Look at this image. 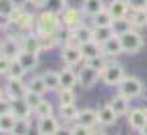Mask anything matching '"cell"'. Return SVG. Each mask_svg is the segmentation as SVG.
I'll list each match as a JSON object with an SVG mask.
<instances>
[{"label":"cell","instance_id":"6da1fadb","mask_svg":"<svg viewBox=\"0 0 147 135\" xmlns=\"http://www.w3.org/2000/svg\"><path fill=\"white\" fill-rule=\"evenodd\" d=\"M119 38H121L123 53H127V55H135V53H139V51L143 49V38H141V34H139L135 28H131V30L119 34Z\"/></svg>","mask_w":147,"mask_h":135},{"label":"cell","instance_id":"7a4b0ae2","mask_svg":"<svg viewBox=\"0 0 147 135\" xmlns=\"http://www.w3.org/2000/svg\"><path fill=\"white\" fill-rule=\"evenodd\" d=\"M59 30V16L53 12H42L36 16V32L38 34H57Z\"/></svg>","mask_w":147,"mask_h":135},{"label":"cell","instance_id":"3957f363","mask_svg":"<svg viewBox=\"0 0 147 135\" xmlns=\"http://www.w3.org/2000/svg\"><path fill=\"white\" fill-rule=\"evenodd\" d=\"M125 79V71L121 65L113 63V65H107L103 71H101V81L109 87H119V83Z\"/></svg>","mask_w":147,"mask_h":135},{"label":"cell","instance_id":"277c9868","mask_svg":"<svg viewBox=\"0 0 147 135\" xmlns=\"http://www.w3.org/2000/svg\"><path fill=\"white\" fill-rule=\"evenodd\" d=\"M119 93L127 99H135V97L143 95V83L137 77H125L119 83Z\"/></svg>","mask_w":147,"mask_h":135},{"label":"cell","instance_id":"5b68a950","mask_svg":"<svg viewBox=\"0 0 147 135\" xmlns=\"http://www.w3.org/2000/svg\"><path fill=\"white\" fill-rule=\"evenodd\" d=\"M77 79H79V85H81L83 89H91L97 81H101V73H99V71H95L93 67L85 65V67H81V71H79Z\"/></svg>","mask_w":147,"mask_h":135},{"label":"cell","instance_id":"8992f818","mask_svg":"<svg viewBox=\"0 0 147 135\" xmlns=\"http://www.w3.org/2000/svg\"><path fill=\"white\" fill-rule=\"evenodd\" d=\"M4 93H6V99H10V101L24 99V95L28 93V87H26V83H22V79H10L6 83Z\"/></svg>","mask_w":147,"mask_h":135},{"label":"cell","instance_id":"52a82bcc","mask_svg":"<svg viewBox=\"0 0 147 135\" xmlns=\"http://www.w3.org/2000/svg\"><path fill=\"white\" fill-rule=\"evenodd\" d=\"M20 53H22V49H20V38L16 41V38L8 36V38L2 41V45H0V55H2V57H8L10 61H16Z\"/></svg>","mask_w":147,"mask_h":135},{"label":"cell","instance_id":"ba28073f","mask_svg":"<svg viewBox=\"0 0 147 135\" xmlns=\"http://www.w3.org/2000/svg\"><path fill=\"white\" fill-rule=\"evenodd\" d=\"M61 57H63V61H65L69 67L79 65V63L85 59V57H83V51H81V45H65Z\"/></svg>","mask_w":147,"mask_h":135},{"label":"cell","instance_id":"9c48e42d","mask_svg":"<svg viewBox=\"0 0 147 135\" xmlns=\"http://www.w3.org/2000/svg\"><path fill=\"white\" fill-rule=\"evenodd\" d=\"M36 129L40 131V135H55V133L61 129V123H59L57 117L49 115V117H40V119H38Z\"/></svg>","mask_w":147,"mask_h":135},{"label":"cell","instance_id":"30bf717a","mask_svg":"<svg viewBox=\"0 0 147 135\" xmlns=\"http://www.w3.org/2000/svg\"><path fill=\"white\" fill-rule=\"evenodd\" d=\"M127 117H129V127L133 131H141L147 125V109H131Z\"/></svg>","mask_w":147,"mask_h":135},{"label":"cell","instance_id":"8fae6325","mask_svg":"<svg viewBox=\"0 0 147 135\" xmlns=\"http://www.w3.org/2000/svg\"><path fill=\"white\" fill-rule=\"evenodd\" d=\"M101 51H103V55H105V57H119V55L123 53L121 38H119L117 34H113L107 43H103V45H101Z\"/></svg>","mask_w":147,"mask_h":135},{"label":"cell","instance_id":"7c38bea8","mask_svg":"<svg viewBox=\"0 0 147 135\" xmlns=\"http://www.w3.org/2000/svg\"><path fill=\"white\" fill-rule=\"evenodd\" d=\"M107 10L111 12V16H113V20H117V18H127V14H129V4H127V0H113V2L107 6Z\"/></svg>","mask_w":147,"mask_h":135},{"label":"cell","instance_id":"4fadbf2b","mask_svg":"<svg viewBox=\"0 0 147 135\" xmlns=\"http://www.w3.org/2000/svg\"><path fill=\"white\" fill-rule=\"evenodd\" d=\"M20 49L24 53H32V55H38L42 49H40V43H38V34H24L20 36Z\"/></svg>","mask_w":147,"mask_h":135},{"label":"cell","instance_id":"5bb4252c","mask_svg":"<svg viewBox=\"0 0 147 135\" xmlns=\"http://www.w3.org/2000/svg\"><path fill=\"white\" fill-rule=\"evenodd\" d=\"M77 123H79V125H85V127H89V129H93V127L99 123V113L93 111V109H83V111H79Z\"/></svg>","mask_w":147,"mask_h":135},{"label":"cell","instance_id":"9a60e30c","mask_svg":"<svg viewBox=\"0 0 147 135\" xmlns=\"http://www.w3.org/2000/svg\"><path fill=\"white\" fill-rule=\"evenodd\" d=\"M12 103V109H10V113L16 117V119H28L30 117V107H28V103L24 101V99H14V101H10Z\"/></svg>","mask_w":147,"mask_h":135},{"label":"cell","instance_id":"2e32d148","mask_svg":"<svg viewBox=\"0 0 147 135\" xmlns=\"http://www.w3.org/2000/svg\"><path fill=\"white\" fill-rule=\"evenodd\" d=\"M63 22H65V26L71 28V30L79 28V26H81V12H79L77 8H67V10L63 12Z\"/></svg>","mask_w":147,"mask_h":135},{"label":"cell","instance_id":"e0dca14e","mask_svg":"<svg viewBox=\"0 0 147 135\" xmlns=\"http://www.w3.org/2000/svg\"><path fill=\"white\" fill-rule=\"evenodd\" d=\"M73 38L77 41V45H85V43H91L95 38V28H89L85 24H81L79 28L73 30Z\"/></svg>","mask_w":147,"mask_h":135},{"label":"cell","instance_id":"ac0fdd59","mask_svg":"<svg viewBox=\"0 0 147 135\" xmlns=\"http://www.w3.org/2000/svg\"><path fill=\"white\" fill-rule=\"evenodd\" d=\"M129 101H131V99H127V97H123V95L119 93V95H115V97L109 101V105L113 107V111H115L117 115H127V113H129Z\"/></svg>","mask_w":147,"mask_h":135},{"label":"cell","instance_id":"d6986e66","mask_svg":"<svg viewBox=\"0 0 147 135\" xmlns=\"http://www.w3.org/2000/svg\"><path fill=\"white\" fill-rule=\"evenodd\" d=\"M97 113H99V123H101V125H113V123L117 121V117H119V115L113 111V107H111L109 103L103 105Z\"/></svg>","mask_w":147,"mask_h":135},{"label":"cell","instance_id":"ffe728a7","mask_svg":"<svg viewBox=\"0 0 147 135\" xmlns=\"http://www.w3.org/2000/svg\"><path fill=\"white\" fill-rule=\"evenodd\" d=\"M127 16H129V22L135 30L147 26V10H129Z\"/></svg>","mask_w":147,"mask_h":135},{"label":"cell","instance_id":"44dd1931","mask_svg":"<svg viewBox=\"0 0 147 135\" xmlns=\"http://www.w3.org/2000/svg\"><path fill=\"white\" fill-rule=\"evenodd\" d=\"M42 6H45V10L47 12H53V14H63L67 8H69V4H67V0H42Z\"/></svg>","mask_w":147,"mask_h":135},{"label":"cell","instance_id":"7402d4cb","mask_svg":"<svg viewBox=\"0 0 147 135\" xmlns=\"http://www.w3.org/2000/svg\"><path fill=\"white\" fill-rule=\"evenodd\" d=\"M40 77H42V81H45V85H47L49 91L61 89V75H59L57 71H47V73H42Z\"/></svg>","mask_w":147,"mask_h":135},{"label":"cell","instance_id":"603a6c76","mask_svg":"<svg viewBox=\"0 0 147 135\" xmlns=\"http://www.w3.org/2000/svg\"><path fill=\"white\" fill-rule=\"evenodd\" d=\"M101 10H105V2H103V0H83V12L85 14L95 16Z\"/></svg>","mask_w":147,"mask_h":135},{"label":"cell","instance_id":"cb8c5ba5","mask_svg":"<svg viewBox=\"0 0 147 135\" xmlns=\"http://www.w3.org/2000/svg\"><path fill=\"white\" fill-rule=\"evenodd\" d=\"M16 61L24 67V71H32V69L38 65V55H32V53H24V51H22Z\"/></svg>","mask_w":147,"mask_h":135},{"label":"cell","instance_id":"d4e9b609","mask_svg":"<svg viewBox=\"0 0 147 135\" xmlns=\"http://www.w3.org/2000/svg\"><path fill=\"white\" fill-rule=\"evenodd\" d=\"M59 75H61V89H73V87L79 83L77 75H75L71 69H63Z\"/></svg>","mask_w":147,"mask_h":135},{"label":"cell","instance_id":"484cf974","mask_svg":"<svg viewBox=\"0 0 147 135\" xmlns=\"http://www.w3.org/2000/svg\"><path fill=\"white\" fill-rule=\"evenodd\" d=\"M81 51H83V57H85L87 61H89V59H93V57H99V55H103V51H101V45H99V43H95V41L81 45Z\"/></svg>","mask_w":147,"mask_h":135},{"label":"cell","instance_id":"4316f807","mask_svg":"<svg viewBox=\"0 0 147 135\" xmlns=\"http://www.w3.org/2000/svg\"><path fill=\"white\" fill-rule=\"evenodd\" d=\"M14 125H16V117L12 115V113H6V115H0V133H12V129H14Z\"/></svg>","mask_w":147,"mask_h":135},{"label":"cell","instance_id":"83f0119b","mask_svg":"<svg viewBox=\"0 0 147 135\" xmlns=\"http://www.w3.org/2000/svg\"><path fill=\"white\" fill-rule=\"evenodd\" d=\"M113 36V28L111 26H95V43H99V45H103V43H107L109 38Z\"/></svg>","mask_w":147,"mask_h":135},{"label":"cell","instance_id":"f1b7e54d","mask_svg":"<svg viewBox=\"0 0 147 135\" xmlns=\"http://www.w3.org/2000/svg\"><path fill=\"white\" fill-rule=\"evenodd\" d=\"M93 22H95V26H111V24H113V16H111V12L105 8V10H101V12H97V14L93 16Z\"/></svg>","mask_w":147,"mask_h":135},{"label":"cell","instance_id":"f546056e","mask_svg":"<svg viewBox=\"0 0 147 135\" xmlns=\"http://www.w3.org/2000/svg\"><path fill=\"white\" fill-rule=\"evenodd\" d=\"M111 28H113V34H123V32H127V30H131L133 26H131V22H129V18H117V20H113V24H111Z\"/></svg>","mask_w":147,"mask_h":135},{"label":"cell","instance_id":"4dcf8cb0","mask_svg":"<svg viewBox=\"0 0 147 135\" xmlns=\"http://www.w3.org/2000/svg\"><path fill=\"white\" fill-rule=\"evenodd\" d=\"M61 117H63L65 121H77V117H79L77 105H75V103H73V105H61Z\"/></svg>","mask_w":147,"mask_h":135},{"label":"cell","instance_id":"1f68e13d","mask_svg":"<svg viewBox=\"0 0 147 135\" xmlns=\"http://www.w3.org/2000/svg\"><path fill=\"white\" fill-rule=\"evenodd\" d=\"M30 121L28 119H16V125H14V129H12V133L10 135H28L30 133Z\"/></svg>","mask_w":147,"mask_h":135},{"label":"cell","instance_id":"d6a6232c","mask_svg":"<svg viewBox=\"0 0 147 135\" xmlns=\"http://www.w3.org/2000/svg\"><path fill=\"white\" fill-rule=\"evenodd\" d=\"M26 87H28V91H32V93H36V95H45V91H49L47 85H45V81H42V77H34Z\"/></svg>","mask_w":147,"mask_h":135},{"label":"cell","instance_id":"836d02e7","mask_svg":"<svg viewBox=\"0 0 147 135\" xmlns=\"http://www.w3.org/2000/svg\"><path fill=\"white\" fill-rule=\"evenodd\" d=\"M24 67L18 63V61H12V65H10V71H8V79H22L24 77Z\"/></svg>","mask_w":147,"mask_h":135},{"label":"cell","instance_id":"e575fe53","mask_svg":"<svg viewBox=\"0 0 147 135\" xmlns=\"http://www.w3.org/2000/svg\"><path fill=\"white\" fill-rule=\"evenodd\" d=\"M87 65H89V67H93L95 71H99V73H101V71H103V69H105L109 63L105 61V55H99V57H93V59H89V61H87Z\"/></svg>","mask_w":147,"mask_h":135},{"label":"cell","instance_id":"d590c367","mask_svg":"<svg viewBox=\"0 0 147 135\" xmlns=\"http://www.w3.org/2000/svg\"><path fill=\"white\" fill-rule=\"evenodd\" d=\"M34 113H36V117L40 119V117H49V115H53V105L49 103V101H40V105L34 109Z\"/></svg>","mask_w":147,"mask_h":135},{"label":"cell","instance_id":"8d00e7d4","mask_svg":"<svg viewBox=\"0 0 147 135\" xmlns=\"http://www.w3.org/2000/svg\"><path fill=\"white\" fill-rule=\"evenodd\" d=\"M40 49H53L57 45V34H38Z\"/></svg>","mask_w":147,"mask_h":135},{"label":"cell","instance_id":"74e56055","mask_svg":"<svg viewBox=\"0 0 147 135\" xmlns=\"http://www.w3.org/2000/svg\"><path fill=\"white\" fill-rule=\"evenodd\" d=\"M59 99H61V105H73L75 103V91L73 89H61Z\"/></svg>","mask_w":147,"mask_h":135},{"label":"cell","instance_id":"f35d334b","mask_svg":"<svg viewBox=\"0 0 147 135\" xmlns=\"http://www.w3.org/2000/svg\"><path fill=\"white\" fill-rule=\"evenodd\" d=\"M24 101L28 103V107L34 111L38 105H40V101H42V95H36V93H32V91H28L26 95H24Z\"/></svg>","mask_w":147,"mask_h":135},{"label":"cell","instance_id":"ab89813d","mask_svg":"<svg viewBox=\"0 0 147 135\" xmlns=\"http://www.w3.org/2000/svg\"><path fill=\"white\" fill-rule=\"evenodd\" d=\"M14 10H16V6L10 2V0H0V14H4V16H10Z\"/></svg>","mask_w":147,"mask_h":135},{"label":"cell","instance_id":"60d3db41","mask_svg":"<svg viewBox=\"0 0 147 135\" xmlns=\"http://www.w3.org/2000/svg\"><path fill=\"white\" fill-rule=\"evenodd\" d=\"M131 10H147V0H127Z\"/></svg>","mask_w":147,"mask_h":135},{"label":"cell","instance_id":"b9f144b4","mask_svg":"<svg viewBox=\"0 0 147 135\" xmlns=\"http://www.w3.org/2000/svg\"><path fill=\"white\" fill-rule=\"evenodd\" d=\"M10 65H12V61H10L8 57H2V55H0V75H8Z\"/></svg>","mask_w":147,"mask_h":135},{"label":"cell","instance_id":"7bdbcfd3","mask_svg":"<svg viewBox=\"0 0 147 135\" xmlns=\"http://www.w3.org/2000/svg\"><path fill=\"white\" fill-rule=\"evenodd\" d=\"M10 109H12L10 99H0V115H6V113H10Z\"/></svg>","mask_w":147,"mask_h":135},{"label":"cell","instance_id":"ee69618b","mask_svg":"<svg viewBox=\"0 0 147 135\" xmlns=\"http://www.w3.org/2000/svg\"><path fill=\"white\" fill-rule=\"evenodd\" d=\"M73 135H91V129L89 127H85V125H75L73 127Z\"/></svg>","mask_w":147,"mask_h":135},{"label":"cell","instance_id":"f6af8a7d","mask_svg":"<svg viewBox=\"0 0 147 135\" xmlns=\"http://www.w3.org/2000/svg\"><path fill=\"white\" fill-rule=\"evenodd\" d=\"M8 24H12V22H10V16H4V14H0V30H4Z\"/></svg>","mask_w":147,"mask_h":135},{"label":"cell","instance_id":"bcb514c9","mask_svg":"<svg viewBox=\"0 0 147 135\" xmlns=\"http://www.w3.org/2000/svg\"><path fill=\"white\" fill-rule=\"evenodd\" d=\"M55 135H73V127H61Z\"/></svg>","mask_w":147,"mask_h":135},{"label":"cell","instance_id":"7dc6e473","mask_svg":"<svg viewBox=\"0 0 147 135\" xmlns=\"http://www.w3.org/2000/svg\"><path fill=\"white\" fill-rule=\"evenodd\" d=\"M10 2H12V4H14L16 8H22V6H24V4L28 2V0H10Z\"/></svg>","mask_w":147,"mask_h":135},{"label":"cell","instance_id":"c3c4849f","mask_svg":"<svg viewBox=\"0 0 147 135\" xmlns=\"http://www.w3.org/2000/svg\"><path fill=\"white\" fill-rule=\"evenodd\" d=\"M91 135H107L103 129H97V131H91Z\"/></svg>","mask_w":147,"mask_h":135},{"label":"cell","instance_id":"681fc988","mask_svg":"<svg viewBox=\"0 0 147 135\" xmlns=\"http://www.w3.org/2000/svg\"><path fill=\"white\" fill-rule=\"evenodd\" d=\"M139 133H141V135H147V125H145V127H143V129H141Z\"/></svg>","mask_w":147,"mask_h":135},{"label":"cell","instance_id":"f907efd6","mask_svg":"<svg viewBox=\"0 0 147 135\" xmlns=\"http://www.w3.org/2000/svg\"><path fill=\"white\" fill-rule=\"evenodd\" d=\"M4 97H6V93H4L2 89H0V99H4Z\"/></svg>","mask_w":147,"mask_h":135},{"label":"cell","instance_id":"816d5d0a","mask_svg":"<svg viewBox=\"0 0 147 135\" xmlns=\"http://www.w3.org/2000/svg\"><path fill=\"white\" fill-rule=\"evenodd\" d=\"M119 135H129V133H127V131H121V133H119Z\"/></svg>","mask_w":147,"mask_h":135}]
</instances>
